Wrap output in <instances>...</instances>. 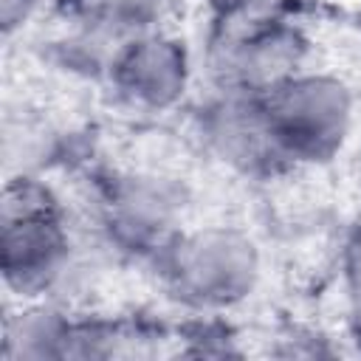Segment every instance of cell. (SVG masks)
I'll return each instance as SVG.
<instances>
[{
  "mask_svg": "<svg viewBox=\"0 0 361 361\" xmlns=\"http://www.w3.org/2000/svg\"><path fill=\"white\" fill-rule=\"evenodd\" d=\"M271 135L307 155L327 152L341 141L347 124V96L327 79H299L274 87L265 110Z\"/></svg>",
  "mask_w": 361,
  "mask_h": 361,
  "instance_id": "6da1fadb",
  "label": "cell"
},
{
  "mask_svg": "<svg viewBox=\"0 0 361 361\" xmlns=\"http://www.w3.org/2000/svg\"><path fill=\"white\" fill-rule=\"evenodd\" d=\"M180 274L200 296L228 299L251 282L254 257L228 234H200L180 254Z\"/></svg>",
  "mask_w": 361,
  "mask_h": 361,
  "instance_id": "7a4b0ae2",
  "label": "cell"
},
{
  "mask_svg": "<svg viewBox=\"0 0 361 361\" xmlns=\"http://www.w3.org/2000/svg\"><path fill=\"white\" fill-rule=\"evenodd\" d=\"M121 82L135 99L166 104L183 87V56L164 39L138 42L121 62Z\"/></svg>",
  "mask_w": 361,
  "mask_h": 361,
  "instance_id": "3957f363",
  "label": "cell"
},
{
  "mask_svg": "<svg viewBox=\"0 0 361 361\" xmlns=\"http://www.w3.org/2000/svg\"><path fill=\"white\" fill-rule=\"evenodd\" d=\"M31 3H34V0H3L0 11H3V25H6V31H11V28L28 14Z\"/></svg>",
  "mask_w": 361,
  "mask_h": 361,
  "instance_id": "277c9868",
  "label": "cell"
}]
</instances>
